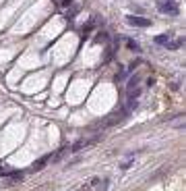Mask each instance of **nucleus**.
<instances>
[{"label": "nucleus", "mask_w": 186, "mask_h": 191, "mask_svg": "<svg viewBox=\"0 0 186 191\" xmlns=\"http://www.w3.org/2000/svg\"><path fill=\"white\" fill-rule=\"evenodd\" d=\"M159 10L165 15H178V4L174 0H163V2H159Z\"/></svg>", "instance_id": "1"}, {"label": "nucleus", "mask_w": 186, "mask_h": 191, "mask_svg": "<svg viewBox=\"0 0 186 191\" xmlns=\"http://www.w3.org/2000/svg\"><path fill=\"white\" fill-rule=\"evenodd\" d=\"M103 185H105V183H103L99 177H93V179H89L87 183H83V185H81V187H79L77 191H91L93 187H99V189H101Z\"/></svg>", "instance_id": "2"}, {"label": "nucleus", "mask_w": 186, "mask_h": 191, "mask_svg": "<svg viewBox=\"0 0 186 191\" xmlns=\"http://www.w3.org/2000/svg\"><path fill=\"white\" fill-rule=\"evenodd\" d=\"M126 21H128L130 25H135V27H149V25H151L149 19H145V17H135V15H128Z\"/></svg>", "instance_id": "3"}, {"label": "nucleus", "mask_w": 186, "mask_h": 191, "mask_svg": "<svg viewBox=\"0 0 186 191\" xmlns=\"http://www.w3.org/2000/svg\"><path fill=\"white\" fill-rule=\"evenodd\" d=\"M95 42H97V44H99V42L105 44V42H108V33H97V36H95Z\"/></svg>", "instance_id": "4"}, {"label": "nucleus", "mask_w": 186, "mask_h": 191, "mask_svg": "<svg viewBox=\"0 0 186 191\" xmlns=\"http://www.w3.org/2000/svg\"><path fill=\"white\" fill-rule=\"evenodd\" d=\"M46 162H48V156H46V158H42V160H40L37 164H33V168H42V166H44Z\"/></svg>", "instance_id": "5"}, {"label": "nucleus", "mask_w": 186, "mask_h": 191, "mask_svg": "<svg viewBox=\"0 0 186 191\" xmlns=\"http://www.w3.org/2000/svg\"><path fill=\"white\" fill-rule=\"evenodd\" d=\"M155 40H157V44H168V38L165 36H157Z\"/></svg>", "instance_id": "6"}, {"label": "nucleus", "mask_w": 186, "mask_h": 191, "mask_svg": "<svg viewBox=\"0 0 186 191\" xmlns=\"http://www.w3.org/2000/svg\"><path fill=\"white\" fill-rule=\"evenodd\" d=\"M58 4H60L62 8H66L68 4H72V0H58Z\"/></svg>", "instance_id": "7"}]
</instances>
